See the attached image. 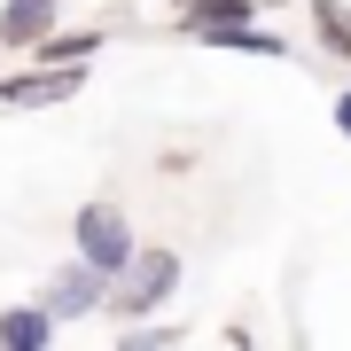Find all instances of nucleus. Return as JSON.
Here are the masks:
<instances>
[{
    "label": "nucleus",
    "mask_w": 351,
    "mask_h": 351,
    "mask_svg": "<svg viewBox=\"0 0 351 351\" xmlns=\"http://www.w3.org/2000/svg\"><path fill=\"white\" fill-rule=\"evenodd\" d=\"M180 289V250H164V242H149L141 250L133 242V258L110 274V297H101V313H117V320H149L164 297Z\"/></svg>",
    "instance_id": "1"
},
{
    "label": "nucleus",
    "mask_w": 351,
    "mask_h": 351,
    "mask_svg": "<svg viewBox=\"0 0 351 351\" xmlns=\"http://www.w3.org/2000/svg\"><path fill=\"white\" fill-rule=\"evenodd\" d=\"M71 242H78V258H86L94 274H117V265L133 258V219L117 211V203H86V211L71 219Z\"/></svg>",
    "instance_id": "2"
},
{
    "label": "nucleus",
    "mask_w": 351,
    "mask_h": 351,
    "mask_svg": "<svg viewBox=\"0 0 351 351\" xmlns=\"http://www.w3.org/2000/svg\"><path fill=\"white\" fill-rule=\"evenodd\" d=\"M78 86H86V63H32V71L0 78V110H55V101H71Z\"/></svg>",
    "instance_id": "3"
},
{
    "label": "nucleus",
    "mask_w": 351,
    "mask_h": 351,
    "mask_svg": "<svg viewBox=\"0 0 351 351\" xmlns=\"http://www.w3.org/2000/svg\"><path fill=\"white\" fill-rule=\"evenodd\" d=\"M101 297H110V274H94L86 258H71L63 274L39 289V304L55 313V328H63V320H86V313H101Z\"/></svg>",
    "instance_id": "4"
},
{
    "label": "nucleus",
    "mask_w": 351,
    "mask_h": 351,
    "mask_svg": "<svg viewBox=\"0 0 351 351\" xmlns=\"http://www.w3.org/2000/svg\"><path fill=\"white\" fill-rule=\"evenodd\" d=\"M55 24H63V0H0V47L8 55H32Z\"/></svg>",
    "instance_id": "5"
},
{
    "label": "nucleus",
    "mask_w": 351,
    "mask_h": 351,
    "mask_svg": "<svg viewBox=\"0 0 351 351\" xmlns=\"http://www.w3.org/2000/svg\"><path fill=\"white\" fill-rule=\"evenodd\" d=\"M0 343H8V351L55 343V313H47V304H8V313H0Z\"/></svg>",
    "instance_id": "6"
},
{
    "label": "nucleus",
    "mask_w": 351,
    "mask_h": 351,
    "mask_svg": "<svg viewBox=\"0 0 351 351\" xmlns=\"http://www.w3.org/2000/svg\"><path fill=\"white\" fill-rule=\"evenodd\" d=\"M250 16H258V0H180V24H188L195 39H211L226 24H250Z\"/></svg>",
    "instance_id": "7"
},
{
    "label": "nucleus",
    "mask_w": 351,
    "mask_h": 351,
    "mask_svg": "<svg viewBox=\"0 0 351 351\" xmlns=\"http://www.w3.org/2000/svg\"><path fill=\"white\" fill-rule=\"evenodd\" d=\"M94 47H101V32H63V24H55V32L32 47V63H86Z\"/></svg>",
    "instance_id": "8"
},
{
    "label": "nucleus",
    "mask_w": 351,
    "mask_h": 351,
    "mask_svg": "<svg viewBox=\"0 0 351 351\" xmlns=\"http://www.w3.org/2000/svg\"><path fill=\"white\" fill-rule=\"evenodd\" d=\"M313 24H320V47L336 63H351V8L343 0H313Z\"/></svg>",
    "instance_id": "9"
},
{
    "label": "nucleus",
    "mask_w": 351,
    "mask_h": 351,
    "mask_svg": "<svg viewBox=\"0 0 351 351\" xmlns=\"http://www.w3.org/2000/svg\"><path fill=\"white\" fill-rule=\"evenodd\" d=\"M336 125H343V133H351V94H343V101H336Z\"/></svg>",
    "instance_id": "10"
}]
</instances>
